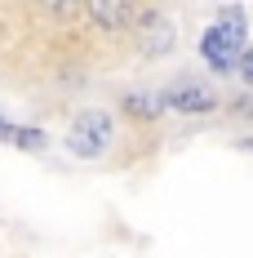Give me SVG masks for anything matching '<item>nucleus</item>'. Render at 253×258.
Wrapping results in <instances>:
<instances>
[{
	"label": "nucleus",
	"instance_id": "6",
	"mask_svg": "<svg viewBox=\"0 0 253 258\" xmlns=\"http://www.w3.org/2000/svg\"><path fill=\"white\" fill-rule=\"evenodd\" d=\"M125 111H129V116H138V120H155L164 107H160L155 94H125Z\"/></svg>",
	"mask_w": 253,
	"mask_h": 258
},
{
	"label": "nucleus",
	"instance_id": "7",
	"mask_svg": "<svg viewBox=\"0 0 253 258\" xmlns=\"http://www.w3.org/2000/svg\"><path fill=\"white\" fill-rule=\"evenodd\" d=\"M5 138H9L14 147H23V152H40V147L49 143L40 129H23V125H5Z\"/></svg>",
	"mask_w": 253,
	"mask_h": 258
},
{
	"label": "nucleus",
	"instance_id": "8",
	"mask_svg": "<svg viewBox=\"0 0 253 258\" xmlns=\"http://www.w3.org/2000/svg\"><path fill=\"white\" fill-rule=\"evenodd\" d=\"M235 67H240V76H244V80L253 85V49H244V53H240V62H235Z\"/></svg>",
	"mask_w": 253,
	"mask_h": 258
},
{
	"label": "nucleus",
	"instance_id": "2",
	"mask_svg": "<svg viewBox=\"0 0 253 258\" xmlns=\"http://www.w3.org/2000/svg\"><path fill=\"white\" fill-rule=\"evenodd\" d=\"M107 143H111V116H107V111H85L76 125H71V134H67V147H71L80 160L102 156Z\"/></svg>",
	"mask_w": 253,
	"mask_h": 258
},
{
	"label": "nucleus",
	"instance_id": "5",
	"mask_svg": "<svg viewBox=\"0 0 253 258\" xmlns=\"http://www.w3.org/2000/svg\"><path fill=\"white\" fill-rule=\"evenodd\" d=\"M85 14H89L94 23H102L107 31H120V27L138 23V9H133V5H125V0H94Z\"/></svg>",
	"mask_w": 253,
	"mask_h": 258
},
{
	"label": "nucleus",
	"instance_id": "9",
	"mask_svg": "<svg viewBox=\"0 0 253 258\" xmlns=\"http://www.w3.org/2000/svg\"><path fill=\"white\" fill-rule=\"evenodd\" d=\"M231 111H235V116H253V98H235Z\"/></svg>",
	"mask_w": 253,
	"mask_h": 258
},
{
	"label": "nucleus",
	"instance_id": "10",
	"mask_svg": "<svg viewBox=\"0 0 253 258\" xmlns=\"http://www.w3.org/2000/svg\"><path fill=\"white\" fill-rule=\"evenodd\" d=\"M5 125H9V120H5V116H0V134H5Z\"/></svg>",
	"mask_w": 253,
	"mask_h": 258
},
{
	"label": "nucleus",
	"instance_id": "4",
	"mask_svg": "<svg viewBox=\"0 0 253 258\" xmlns=\"http://www.w3.org/2000/svg\"><path fill=\"white\" fill-rule=\"evenodd\" d=\"M142 18V27H147V36H142V49L151 53V58H160V53L174 49V23L160 14V9H151V14H138Z\"/></svg>",
	"mask_w": 253,
	"mask_h": 258
},
{
	"label": "nucleus",
	"instance_id": "3",
	"mask_svg": "<svg viewBox=\"0 0 253 258\" xmlns=\"http://www.w3.org/2000/svg\"><path fill=\"white\" fill-rule=\"evenodd\" d=\"M160 107H174V111H187V116H204V111L218 107V94L209 85H200V80H178V85L164 89Z\"/></svg>",
	"mask_w": 253,
	"mask_h": 258
},
{
	"label": "nucleus",
	"instance_id": "1",
	"mask_svg": "<svg viewBox=\"0 0 253 258\" xmlns=\"http://www.w3.org/2000/svg\"><path fill=\"white\" fill-rule=\"evenodd\" d=\"M200 53H204V62H209L213 72H235V62H240V53H244V9L227 5V9L218 14V23L204 31Z\"/></svg>",
	"mask_w": 253,
	"mask_h": 258
}]
</instances>
